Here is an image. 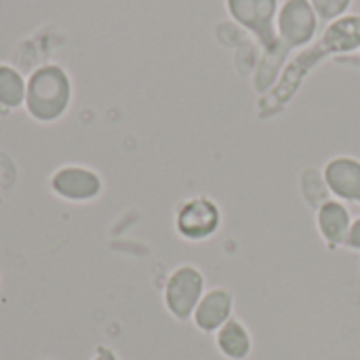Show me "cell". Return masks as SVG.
I'll list each match as a JSON object with an SVG mask.
<instances>
[{"label": "cell", "instance_id": "1", "mask_svg": "<svg viewBox=\"0 0 360 360\" xmlns=\"http://www.w3.org/2000/svg\"><path fill=\"white\" fill-rule=\"evenodd\" d=\"M72 99V82L63 68L49 63L32 72L25 86V110L38 122L61 118Z\"/></svg>", "mask_w": 360, "mask_h": 360}, {"label": "cell", "instance_id": "2", "mask_svg": "<svg viewBox=\"0 0 360 360\" xmlns=\"http://www.w3.org/2000/svg\"><path fill=\"white\" fill-rule=\"evenodd\" d=\"M329 51L319 42L302 49L283 70L281 78L276 80V84L266 93L262 95L259 103H257V112L264 116V118H270L274 114H278L281 110H285L289 105V101L297 95V91L302 89L304 80L308 78V74L325 59H329Z\"/></svg>", "mask_w": 360, "mask_h": 360}, {"label": "cell", "instance_id": "3", "mask_svg": "<svg viewBox=\"0 0 360 360\" xmlns=\"http://www.w3.org/2000/svg\"><path fill=\"white\" fill-rule=\"evenodd\" d=\"M319 21L310 0H285L276 13V36L291 51L306 49L319 32Z\"/></svg>", "mask_w": 360, "mask_h": 360}, {"label": "cell", "instance_id": "4", "mask_svg": "<svg viewBox=\"0 0 360 360\" xmlns=\"http://www.w3.org/2000/svg\"><path fill=\"white\" fill-rule=\"evenodd\" d=\"M230 17L251 32L262 51L276 42V13L278 0H226Z\"/></svg>", "mask_w": 360, "mask_h": 360}, {"label": "cell", "instance_id": "5", "mask_svg": "<svg viewBox=\"0 0 360 360\" xmlns=\"http://www.w3.org/2000/svg\"><path fill=\"white\" fill-rule=\"evenodd\" d=\"M205 295V276L196 266H179L165 285V306L177 321H190Z\"/></svg>", "mask_w": 360, "mask_h": 360}, {"label": "cell", "instance_id": "6", "mask_svg": "<svg viewBox=\"0 0 360 360\" xmlns=\"http://www.w3.org/2000/svg\"><path fill=\"white\" fill-rule=\"evenodd\" d=\"M219 226H221V209L209 196H196L186 200L175 215V228L179 236L192 243H200L215 236Z\"/></svg>", "mask_w": 360, "mask_h": 360}, {"label": "cell", "instance_id": "7", "mask_svg": "<svg viewBox=\"0 0 360 360\" xmlns=\"http://www.w3.org/2000/svg\"><path fill=\"white\" fill-rule=\"evenodd\" d=\"M51 188L57 196L72 202H86L101 194V179L84 167H63L53 173Z\"/></svg>", "mask_w": 360, "mask_h": 360}, {"label": "cell", "instance_id": "8", "mask_svg": "<svg viewBox=\"0 0 360 360\" xmlns=\"http://www.w3.org/2000/svg\"><path fill=\"white\" fill-rule=\"evenodd\" d=\"M323 181L342 202L360 205V160L354 156H335L323 169Z\"/></svg>", "mask_w": 360, "mask_h": 360}, {"label": "cell", "instance_id": "9", "mask_svg": "<svg viewBox=\"0 0 360 360\" xmlns=\"http://www.w3.org/2000/svg\"><path fill=\"white\" fill-rule=\"evenodd\" d=\"M234 310V297L228 289H211L198 302L192 321L202 333H217L230 319Z\"/></svg>", "mask_w": 360, "mask_h": 360}, {"label": "cell", "instance_id": "10", "mask_svg": "<svg viewBox=\"0 0 360 360\" xmlns=\"http://www.w3.org/2000/svg\"><path fill=\"white\" fill-rule=\"evenodd\" d=\"M350 226H352V217H350L346 202H342L338 198H327L321 202V207L316 211V228H319L321 238L329 247H333V249L344 247Z\"/></svg>", "mask_w": 360, "mask_h": 360}, {"label": "cell", "instance_id": "11", "mask_svg": "<svg viewBox=\"0 0 360 360\" xmlns=\"http://www.w3.org/2000/svg\"><path fill=\"white\" fill-rule=\"evenodd\" d=\"M321 44L329 51L331 57L360 51V15L346 13L327 23L321 36Z\"/></svg>", "mask_w": 360, "mask_h": 360}, {"label": "cell", "instance_id": "12", "mask_svg": "<svg viewBox=\"0 0 360 360\" xmlns=\"http://www.w3.org/2000/svg\"><path fill=\"white\" fill-rule=\"evenodd\" d=\"M289 53H291V49L278 38L272 46L264 49V53L255 65V72H253V89L259 97L266 95L276 84V80L281 78V74L287 65Z\"/></svg>", "mask_w": 360, "mask_h": 360}, {"label": "cell", "instance_id": "13", "mask_svg": "<svg viewBox=\"0 0 360 360\" xmlns=\"http://www.w3.org/2000/svg\"><path fill=\"white\" fill-rule=\"evenodd\" d=\"M215 344H217L219 352L228 360H247L251 354V348H253L247 327L234 319H230L215 333Z\"/></svg>", "mask_w": 360, "mask_h": 360}, {"label": "cell", "instance_id": "14", "mask_svg": "<svg viewBox=\"0 0 360 360\" xmlns=\"http://www.w3.org/2000/svg\"><path fill=\"white\" fill-rule=\"evenodd\" d=\"M25 86L27 80L6 63H0V105L2 108H19L25 103Z\"/></svg>", "mask_w": 360, "mask_h": 360}, {"label": "cell", "instance_id": "15", "mask_svg": "<svg viewBox=\"0 0 360 360\" xmlns=\"http://www.w3.org/2000/svg\"><path fill=\"white\" fill-rule=\"evenodd\" d=\"M310 4L316 11L319 19L331 23L333 19H338V17L348 13L352 0H310Z\"/></svg>", "mask_w": 360, "mask_h": 360}, {"label": "cell", "instance_id": "16", "mask_svg": "<svg viewBox=\"0 0 360 360\" xmlns=\"http://www.w3.org/2000/svg\"><path fill=\"white\" fill-rule=\"evenodd\" d=\"M344 247H348L352 251H360V217L352 219V226H350V232H348Z\"/></svg>", "mask_w": 360, "mask_h": 360}, {"label": "cell", "instance_id": "17", "mask_svg": "<svg viewBox=\"0 0 360 360\" xmlns=\"http://www.w3.org/2000/svg\"><path fill=\"white\" fill-rule=\"evenodd\" d=\"M93 360H118L116 359V354L110 350V348H97V352H95V356H93Z\"/></svg>", "mask_w": 360, "mask_h": 360}, {"label": "cell", "instance_id": "18", "mask_svg": "<svg viewBox=\"0 0 360 360\" xmlns=\"http://www.w3.org/2000/svg\"><path fill=\"white\" fill-rule=\"evenodd\" d=\"M356 63H359V65H360V51H359V57H356Z\"/></svg>", "mask_w": 360, "mask_h": 360}]
</instances>
